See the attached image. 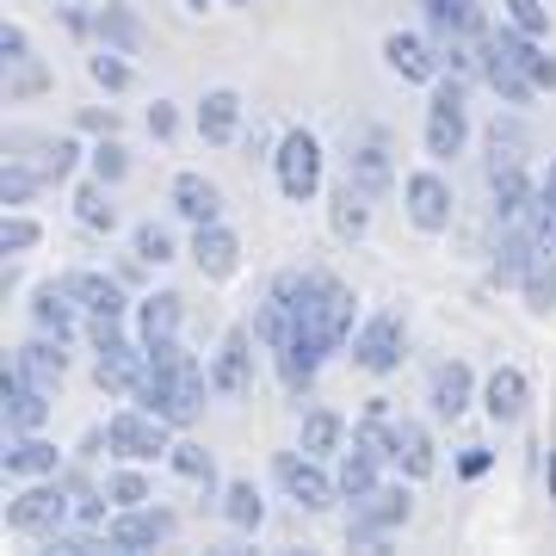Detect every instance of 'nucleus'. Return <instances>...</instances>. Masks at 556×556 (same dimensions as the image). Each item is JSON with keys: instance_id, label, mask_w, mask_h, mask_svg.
<instances>
[{"instance_id": "nucleus-19", "label": "nucleus", "mask_w": 556, "mask_h": 556, "mask_svg": "<svg viewBox=\"0 0 556 556\" xmlns=\"http://www.w3.org/2000/svg\"><path fill=\"white\" fill-rule=\"evenodd\" d=\"M383 62H390V75L415 80V87H433L445 50H433L420 31H390V38H383Z\"/></svg>"}, {"instance_id": "nucleus-20", "label": "nucleus", "mask_w": 556, "mask_h": 556, "mask_svg": "<svg viewBox=\"0 0 556 556\" xmlns=\"http://www.w3.org/2000/svg\"><path fill=\"white\" fill-rule=\"evenodd\" d=\"M427 402H433L439 420H457L470 402H477V371H470L464 358H445V365H433V378H427Z\"/></svg>"}, {"instance_id": "nucleus-9", "label": "nucleus", "mask_w": 556, "mask_h": 556, "mask_svg": "<svg viewBox=\"0 0 556 556\" xmlns=\"http://www.w3.org/2000/svg\"><path fill=\"white\" fill-rule=\"evenodd\" d=\"M7 161L31 167L43 186H62V179L75 174L80 142L75 137H50V130H13V137H7Z\"/></svg>"}, {"instance_id": "nucleus-54", "label": "nucleus", "mask_w": 556, "mask_h": 556, "mask_svg": "<svg viewBox=\"0 0 556 556\" xmlns=\"http://www.w3.org/2000/svg\"><path fill=\"white\" fill-rule=\"evenodd\" d=\"M179 7H186V13H204V7H211V0H179Z\"/></svg>"}, {"instance_id": "nucleus-51", "label": "nucleus", "mask_w": 556, "mask_h": 556, "mask_svg": "<svg viewBox=\"0 0 556 556\" xmlns=\"http://www.w3.org/2000/svg\"><path fill=\"white\" fill-rule=\"evenodd\" d=\"M495 457H489V445H464V457H457V477H482Z\"/></svg>"}, {"instance_id": "nucleus-42", "label": "nucleus", "mask_w": 556, "mask_h": 556, "mask_svg": "<svg viewBox=\"0 0 556 556\" xmlns=\"http://www.w3.org/2000/svg\"><path fill=\"white\" fill-rule=\"evenodd\" d=\"M87 75H93V87H105V93H124V87H130V80H137V68H130V62H124V50H93V56H87Z\"/></svg>"}, {"instance_id": "nucleus-47", "label": "nucleus", "mask_w": 556, "mask_h": 556, "mask_svg": "<svg viewBox=\"0 0 556 556\" xmlns=\"http://www.w3.org/2000/svg\"><path fill=\"white\" fill-rule=\"evenodd\" d=\"M501 13H507L519 31H532V38L551 31V7H544V0H501Z\"/></svg>"}, {"instance_id": "nucleus-21", "label": "nucleus", "mask_w": 556, "mask_h": 556, "mask_svg": "<svg viewBox=\"0 0 556 556\" xmlns=\"http://www.w3.org/2000/svg\"><path fill=\"white\" fill-rule=\"evenodd\" d=\"M62 346H68V340H56V334L38 328V334L13 353V371H25V378L43 383V390H62V378H68V353H62Z\"/></svg>"}, {"instance_id": "nucleus-32", "label": "nucleus", "mask_w": 556, "mask_h": 556, "mask_svg": "<svg viewBox=\"0 0 556 556\" xmlns=\"http://www.w3.org/2000/svg\"><path fill=\"white\" fill-rule=\"evenodd\" d=\"M477 68H482V80H489V87H495V93H501L507 105H526V100L538 93L532 80H526V75L514 68V62H507V56L495 50V38H482V43H477Z\"/></svg>"}, {"instance_id": "nucleus-27", "label": "nucleus", "mask_w": 556, "mask_h": 556, "mask_svg": "<svg viewBox=\"0 0 556 556\" xmlns=\"http://www.w3.org/2000/svg\"><path fill=\"white\" fill-rule=\"evenodd\" d=\"M489 192H495V223L514 229V223H532L538 186L526 179V167H507V174H489Z\"/></svg>"}, {"instance_id": "nucleus-13", "label": "nucleus", "mask_w": 556, "mask_h": 556, "mask_svg": "<svg viewBox=\"0 0 556 556\" xmlns=\"http://www.w3.org/2000/svg\"><path fill=\"white\" fill-rule=\"evenodd\" d=\"M50 396H56V390H43V383H31L25 371L7 365V378H0V415H7V433H43Z\"/></svg>"}, {"instance_id": "nucleus-38", "label": "nucleus", "mask_w": 556, "mask_h": 556, "mask_svg": "<svg viewBox=\"0 0 556 556\" xmlns=\"http://www.w3.org/2000/svg\"><path fill=\"white\" fill-rule=\"evenodd\" d=\"M378 470H383V464L371 452H358V445H353V452H340V477H334L340 495H346V501L371 495V489H378Z\"/></svg>"}, {"instance_id": "nucleus-33", "label": "nucleus", "mask_w": 556, "mask_h": 556, "mask_svg": "<svg viewBox=\"0 0 556 556\" xmlns=\"http://www.w3.org/2000/svg\"><path fill=\"white\" fill-rule=\"evenodd\" d=\"M396 470L408 482H427L439 470V452H433V439H427L420 420H396Z\"/></svg>"}, {"instance_id": "nucleus-6", "label": "nucleus", "mask_w": 556, "mask_h": 556, "mask_svg": "<svg viewBox=\"0 0 556 556\" xmlns=\"http://www.w3.org/2000/svg\"><path fill=\"white\" fill-rule=\"evenodd\" d=\"M174 420L149 415V408H118V415L105 420V439H112V452L124 457V464H155V457L174 452Z\"/></svg>"}, {"instance_id": "nucleus-53", "label": "nucleus", "mask_w": 556, "mask_h": 556, "mask_svg": "<svg viewBox=\"0 0 556 556\" xmlns=\"http://www.w3.org/2000/svg\"><path fill=\"white\" fill-rule=\"evenodd\" d=\"M544 482H551V495H556V445H551V464H544Z\"/></svg>"}, {"instance_id": "nucleus-28", "label": "nucleus", "mask_w": 556, "mask_h": 556, "mask_svg": "<svg viewBox=\"0 0 556 556\" xmlns=\"http://www.w3.org/2000/svg\"><path fill=\"white\" fill-rule=\"evenodd\" d=\"M199 137L217 142V149L241 137V93L236 87H211V93L199 100Z\"/></svg>"}, {"instance_id": "nucleus-34", "label": "nucleus", "mask_w": 556, "mask_h": 556, "mask_svg": "<svg viewBox=\"0 0 556 556\" xmlns=\"http://www.w3.org/2000/svg\"><path fill=\"white\" fill-rule=\"evenodd\" d=\"M346 439H353V433H346V420H340L334 408H309V415H303V439H298V445L309 457H321V464H328V457L346 452Z\"/></svg>"}, {"instance_id": "nucleus-1", "label": "nucleus", "mask_w": 556, "mask_h": 556, "mask_svg": "<svg viewBox=\"0 0 556 556\" xmlns=\"http://www.w3.org/2000/svg\"><path fill=\"white\" fill-rule=\"evenodd\" d=\"M217 383H211V365H199V358L174 340H149V371H142L137 383V408H149V415L174 420V427H192V420L204 415V396H211Z\"/></svg>"}, {"instance_id": "nucleus-22", "label": "nucleus", "mask_w": 556, "mask_h": 556, "mask_svg": "<svg viewBox=\"0 0 556 556\" xmlns=\"http://www.w3.org/2000/svg\"><path fill=\"white\" fill-rule=\"evenodd\" d=\"M80 316H87V309H80V298L68 291V285H62V278H56V285H38V291H31V321H38L43 334L75 340Z\"/></svg>"}, {"instance_id": "nucleus-16", "label": "nucleus", "mask_w": 556, "mask_h": 556, "mask_svg": "<svg viewBox=\"0 0 556 556\" xmlns=\"http://www.w3.org/2000/svg\"><path fill=\"white\" fill-rule=\"evenodd\" d=\"M62 285H68V291L80 298L87 321H130V316H137V303L124 298V285H118V278L87 273V266H80V273H62Z\"/></svg>"}, {"instance_id": "nucleus-46", "label": "nucleus", "mask_w": 556, "mask_h": 556, "mask_svg": "<svg viewBox=\"0 0 556 556\" xmlns=\"http://www.w3.org/2000/svg\"><path fill=\"white\" fill-rule=\"evenodd\" d=\"M43 192V179L31 174V167H20V161H7V167H0V199L7 204H31Z\"/></svg>"}, {"instance_id": "nucleus-25", "label": "nucleus", "mask_w": 556, "mask_h": 556, "mask_svg": "<svg viewBox=\"0 0 556 556\" xmlns=\"http://www.w3.org/2000/svg\"><path fill=\"white\" fill-rule=\"evenodd\" d=\"M371 192L358 186V179H340L334 192H328V223H334L340 241H365V229H371Z\"/></svg>"}, {"instance_id": "nucleus-3", "label": "nucleus", "mask_w": 556, "mask_h": 556, "mask_svg": "<svg viewBox=\"0 0 556 556\" xmlns=\"http://www.w3.org/2000/svg\"><path fill=\"white\" fill-rule=\"evenodd\" d=\"M353 285H340V278H328L321 273L316 278V298L303 303V316H298V328L309 340H321V353H340L346 340H353Z\"/></svg>"}, {"instance_id": "nucleus-35", "label": "nucleus", "mask_w": 556, "mask_h": 556, "mask_svg": "<svg viewBox=\"0 0 556 556\" xmlns=\"http://www.w3.org/2000/svg\"><path fill=\"white\" fill-rule=\"evenodd\" d=\"M75 223L93 229V236H112V229H118V204H112V186H105V179L75 186Z\"/></svg>"}, {"instance_id": "nucleus-5", "label": "nucleus", "mask_w": 556, "mask_h": 556, "mask_svg": "<svg viewBox=\"0 0 556 556\" xmlns=\"http://www.w3.org/2000/svg\"><path fill=\"white\" fill-rule=\"evenodd\" d=\"M470 142V105H464V80H433V100H427V155L452 161Z\"/></svg>"}, {"instance_id": "nucleus-41", "label": "nucleus", "mask_w": 556, "mask_h": 556, "mask_svg": "<svg viewBox=\"0 0 556 556\" xmlns=\"http://www.w3.org/2000/svg\"><path fill=\"white\" fill-rule=\"evenodd\" d=\"M532 236L538 248H551L556 254V161L544 167V179H538V204H532Z\"/></svg>"}, {"instance_id": "nucleus-18", "label": "nucleus", "mask_w": 556, "mask_h": 556, "mask_svg": "<svg viewBox=\"0 0 556 556\" xmlns=\"http://www.w3.org/2000/svg\"><path fill=\"white\" fill-rule=\"evenodd\" d=\"M167 204H174V217H186L192 229H204V223H223V192H217V179H204L199 167H186V174L167 179Z\"/></svg>"}, {"instance_id": "nucleus-4", "label": "nucleus", "mask_w": 556, "mask_h": 556, "mask_svg": "<svg viewBox=\"0 0 556 556\" xmlns=\"http://www.w3.org/2000/svg\"><path fill=\"white\" fill-rule=\"evenodd\" d=\"M273 482L285 489V501H298L303 514H328L340 501V482L321 470V457H309L298 445V452H278L273 457Z\"/></svg>"}, {"instance_id": "nucleus-31", "label": "nucleus", "mask_w": 556, "mask_h": 556, "mask_svg": "<svg viewBox=\"0 0 556 556\" xmlns=\"http://www.w3.org/2000/svg\"><path fill=\"white\" fill-rule=\"evenodd\" d=\"M93 38H100L105 50L137 56V50H142V20L124 7V0H105V7H93Z\"/></svg>"}, {"instance_id": "nucleus-36", "label": "nucleus", "mask_w": 556, "mask_h": 556, "mask_svg": "<svg viewBox=\"0 0 556 556\" xmlns=\"http://www.w3.org/2000/svg\"><path fill=\"white\" fill-rule=\"evenodd\" d=\"M223 519L236 526V532H260V519H266V501H260V489L248 477L223 482Z\"/></svg>"}, {"instance_id": "nucleus-24", "label": "nucleus", "mask_w": 556, "mask_h": 556, "mask_svg": "<svg viewBox=\"0 0 556 556\" xmlns=\"http://www.w3.org/2000/svg\"><path fill=\"white\" fill-rule=\"evenodd\" d=\"M278 383H285V390H291V396H303V390H309V383H316V371H321V340H309L303 334V328H291V340H285V346H278Z\"/></svg>"}, {"instance_id": "nucleus-17", "label": "nucleus", "mask_w": 556, "mask_h": 556, "mask_svg": "<svg viewBox=\"0 0 556 556\" xmlns=\"http://www.w3.org/2000/svg\"><path fill=\"white\" fill-rule=\"evenodd\" d=\"M489 38H495V50H501L507 62H514V68H519L526 80H532L538 93H544V87H556V56H551V50H544V43L532 38V31H519V25L507 20V25H495Z\"/></svg>"}, {"instance_id": "nucleus-14", "label": "nucleus", "mask_w": 556, "mask_h": 556, "mask_svg": "<svg viewBox=\"0 0 556 556\" xmlns=\"http://www.w3.org/2000/svg\"><path fill=\"white\" fill-rule=\"evenodd\" d=\"M477 402H482V415L495 420V427H519L526 408H532V378H526L519 365H495V371L482 378Z\"/></svg>"}, {"instance_id": "nucleus-40", "label": "nucleus", "mask_w": 556, "mask_h": 556, "mask_svg": "<svg viewBox=\"0 0 556 556\" xmlns=\"http://www.w3.org/2000/svg\"><path fill=\"white\" fill-rule=\"evenodd\" d=\"M167 464H174V470H179L186 482H204V489L217 482V457L204 452L199 439H174V452H167Z\"/></svg>"}, {"instance_id": "nucleus-30", "label": "nucleus", "mask_w": 556, "mask_h": 556, "mask_svg": "<svg viewBox=\"0 0 556 556\" xmlns=\"http://www.w3.org/2000/svg\"><path fill=\"white\" fill-rule=\"evenodd\" d=\"M346 179H358L371 199H383V192H390V137H383V130H371V137L353 149V161H346Z\"/></svg>"}, {"instance_id": "nucleus-49", "label": "nucleus", "mask_w": 556, "mask_h": 556, "mask_svg": "<svg viewBox=\"0 0 556 556\" xmlns=\"http://www.w3.org/2000/svg\"><path fill=\"white\" fill-rule=\"evenodd\" d=\"M174 130H179V112H174V100H155V105H149V137H161V142H167Z\"/></svg>"}, {"instance_id": "nucleus-11", "label": "nucleus", "mask_w": 556, "mask_h": 556, "mask_svg": "<svg viewBox=\"0 0 556 556\" xmlns=\"http://www.w3.org/2000/svg\"><path fill=\"white\" fill-rule=\"evenodd\" d=\"M402 353H408V321H402L396 309H378V316L353 334V365L371 371V378H390L402 365Z\"/></svg>"}, {"instance_id": "nucleus-23", "label": "nucleus", "mask_w": 556, "mask_h": 556, "mask_svg": "<svg viewBox=\"0 0 556 556\" xmlns=\"http://www.w3.org/2000/svg\"><path fill=\"white\" fill-rule=\"evenodd\" d=\"M192 266H199L204 278H236V266H241V236L229 229V223H204L199 236H192Z\"/></svg>"}, {"instance_id": "nucleus-7", "label": "nucleus", "mask_w": 556, "mask_h": 556, "mask_svg": "<svg viewBox=\"0 0 556 556\" xmlns=\"http://www.w3.org/2000/svg\"><path fill=\"white\" fill-rule=\"evenodd\" d=\"M75 514V489H68V482H38L31 477V489H20V495L7 501V526H13V532H62V519Z\"/></svg>"}, {"instance_id": "nucleus-50", "label": "nucleus", "mask_w": 556, "mask_h": 556, "mask_svg": "<svg viewBox=\"0 0 556 556\" xmlns=\"http://www.w3.org/2000/svg\"><path fill=\"white\" fill-rule=\"evenodd\" d=\"M0 56H7V62H25V56H31V38H25V25H0Z\"/></svg>"}, {"instance_id": "nucleus-29", "label": "nucleus", "mask_w": 556, "mask_h": 556, "mask_svg": "<svg viewBox=\"0 0 556 556\" xmlns=\"http://www.w3.org/2000/svg\"><path fill=\"white\" fill-rule=\"evenodd\" d=\"M137 334H142V346L149 340H174L179 334V321H186V298L179 291H149V298L137 303Z\"/></svg>"}, {"instance_id": "nucleus-26", "label": "nucleus", "mask_w": 556, "mask_h": 556, "mask_svg": "<svg viewBox=\"0 0 556 556\" xmlns=\"http://www.w3.org/2000/svg\"><path fill=\"white\" fill-rule=\"evenodd\" d=\"M0 464H7V477H62V452L43 433H13Z\"/></svg>"}, {"instance_id": "nucleus-52", "label": "nucleus", "mask_w": 556, "mask_h": 556, "mask_svg": "<svg viewBox=\"0 0 556 556\" xmlns=\"http://www.w3.org/2000/svg\"><path fill=\"white\" fill-rule=\"evenodd\" d=\"M80 130H100V137H112V130H118V112H80Z\"/></svg>"}, {"instance_id": "nucleus-39", "label": "nucleus", "mask_w": 556, "mask_h": 556, "mask_svg": "<svg viewBox=\"0 0 556 556\" xmlns=\"http://www.w3.org/2000/svg\"><path fill=\"white\" fill-rule=\"evenodd\" d=\"M130 254H137V266H167L174 260V229L167 223H137L130 229Z\"/></svg>"}, {"instance_id": "nucleus-37", "label": "nucleus", "mask_w": 556, "mask_h": 556, "mask_svg": "<svg viewBox=\"0 0 556 556\" xmlns=\"http://www.w3.org/2000/svg\"><path fill=\"white\" fill-rule=\"evenodd\" d=\"M353 445L358 452H371L378 464H396V420L383 415V408H371V415L353 427Z\"/></svg>"}, {"instance_id": "nucleus-10", "label": "nucleus", "mask_w": 556, "mask_h": 556, "mask_svg": "<svg viewBox=\"0 0 556 556\" xmlns=\"http://www.w3.org/2000/svg\"><path fill=\"white\" fill-rule=\"evenodd\" d=\"M402 211H408V223H415L420 236H445L452 229V179L439 174V167H420V174L402 179Z\"/></svg>"}, {"instance_id": "nucleus-15", "label": "nucleus", "mask_w": 556, "mask_h": 556, "mask_svg": "<svg viewBox=\"0 0 556 556\" xmlns=\"http://www.w3.org/2000/svg\"><path fill=\"white\" fill-rule=\"evenodd\" d=\"M254 328H229L217 340V353H211V383H217V396H248L254 390Z\"/></svg>"}, {"instance_id": "nucleus-44", "label": "nucleus", "mask_w": 556, "mask_h": 556, "mask_svg": "<svg viewBox=\"0 0 556 556\" xmlns=\"http://www.w3.org/2000/svg\"><path fill=\"white\" fill-rule=\"evenodd\" d=\"M38 93H50V68L38 56L7 62V100H38Z\"/></svg>"}, {"instance_id": "nucleus-43", "label": "nucleus", "mask_w": 556, "mask_h": 556, "mask_svg": "<svg viewBox=\"0 0 556 556\" xmlns=\"http://www.w3.org/2000/svg\"><path fill=\"white\" fill-rule=\"evenodd\" d=\"M87 174L105 179V186H118V179L130 174V149H124L118 137H100L93 149H87Z\"/></svg>"}, {"instance_id": "nucleus-45", "label": "nucleus", "mask_w": 556, "mask_h": 556, "mask_svg": "<svg viewBox=\"0 0 556 556\" xmlns=\"http://www.w3.org/2000/svg\"><path fill=\"white\" fill-rule=\"evenodd\" d=\"M38 241H43L38 217H20V211H13V217L0 223V254H7V260H20V254H31V248H38Z\"/></svg>"}, {"instance_id": "nucleus-12", "label": "nucleus", "mask_w": 556, "mask_h": 556, "mask_svg": "<svg viewBox=\"0 0 556 556\" xmlns=\"http://www.w3.org/2000/svg\"><path fill=\"white\" fill-rule=\"evenodd\" d=\"M174 532H179V514H174V507L142 501V507H118V514H112V526H105V544H112V551H161Z\"/></svg>"}, {"instance_id": "nucleus-8", "label": "nucleus", "mask_w": 556, "mask_h": 556, "mask_svg": "<svg viewBox=\"0 0 556 556\" xmlns=\"http://www.w3.org/2000/svg\"><path fill=\"white\" fill-rule=\"evenodd\" d=\"M408 514H415V495H408L402 482H378L371 495H358V501H353V519H346V544H378L383 532L408 526Z\"/></svg>"}, {"instance_id": "nucleus-2", "label": "nucleus", "mask_w": 556, "mask_h": 556, "mask_svg": "<svg viewBox=\"0 0 556 556\" xmlns=\"http://www.w3.org/2000/svg\"><path fill=\"white\" fill-rule=\"evenodd\" d=\"M273 179L278 192L291 204H309L321 192V179H328V155H321V142L309 130H285L273 149Z\"/></svg>"}, {"instance_id": "nucleus-55", "label": "nucleus", "mask_w": 556, "mask_h": 556, "mask_svg": "<svg viewBox=\"0 0 556 556\" xmlns=\"http://www.w3.org/2000/svg\"><path fill=\"white\" fill-rule=\"evenodd\" d=\"M236 7H248V0H236Z\"/></svg>"}, {"instance_id": "nucleus-48", "label": "nucleus", "mask_w": 556, "mask_h": 556, "mask_svg": "<svg viewBox=\"0 0 556 556\" xmlns=\"http://www.w3.org/2000/svg\"><path fill=\"white\" fill-rule=\"evenodd\" d=\"M105 495L118 501V507H142V501H155L142 470H118V477H105Z\"/></svg>"}]
</instances>
